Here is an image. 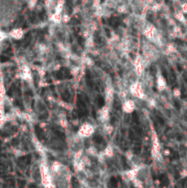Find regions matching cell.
<instances>
[{
    "instance_id": "cb8c5ba5",
    "label": "cell",
    "mask_w": 187,
    "mask_h": 188,
    "mask_svg": "<svg viewBox=\"0 0 187 188\" xmlns=\"http://www.w3.org/2000/svg\"><path fill=\"white\" fill-rule=\"evenodd\" d=\"M87 152H88V154H90V155H95V154H96V150H95V148H94V147H90V148L87 150Z\"/></svg>"
},
{
    "instance_id": "ffe728a7",
    "label": "cell",
    "mask_w": 187,
    "mask_h": 188,
    "mask_svg": "<svg viewBox=\"0 0 187 188\" xmlns=\"http://www.w3.org/2000/svg\"><path fill=\"white\" fill-rule=\"evenodd\" d=\"M82 157H83V151L82 150L75 152V154H74V160L75 161H80L82 159Z\"/></svg>"
},
{
    "instance_id": "44dd1931",
    "label": "cell",
    "mask_w": 187,
    "mask_h": 188,
    "mask_svg": "<svg viewBox=\"0 0 187 188\" xmlns=\"http://www.w3.org/2000/svg\"><path fill=\"white\" fill-rule=\"evenodd\" d=\"M175 50H176V49H175V47H174L173 44H168V46H167V52H168V53L174 52Z\"/></svg>"
},
{
    "instance_id": "4dcf8cb0",
    "label": "cell",
    "mask_w": 187,
    "mask_h": 188,
    "mask_svg": "<svg viewBox=\"0 0 187 188\" xmlns=\"http://www.w3.org/2000/svg\"><path fill=\"white\" fill-rule=\"evenodd\" d=\"M61 125L62 127L66 128V127H67V121H66L65 119H61Z\"/></svg>"
},
{
    "instance_id": "7402d4cb",
    "label": "cell",
    "mask_w": 187,
    "mask_h": 188,
    "mask_svg": "<svg viewBox=\"0 0 187 188\" xmlns=\"http://www.w3.org/2000/svg\"><path fill=\"white\" fill-rule=\"evenodd\" d=\"M6 95V88L4 86L3 83H0V96H5Z\"/></svg>"
},
{
    "instance_id": "d6a6232c",
    "label": "cell",
    "mask_w": 187,
    "mask_h": 188,
    "mask_svg": "<svg viewBox=\"0 0 187 188\" xmlns=\"http://www.w3.org/2000/svg\"><path fill=\"white\" fill-rule=\"evenodd\" d=\"M37 3V0H32L31 3H30V7H34Z\"/></svg>"
},
{
    "instance_id": "d590c367",
    "label": "cell",
    "mask_w": 187,
    "mask_h": 188,
    "mask_svg": "<svg viewBox=\"0 0 187 188\" xmlns=\"http://www.w3.org/2000/svg\"><path fill=\"white\" fill-rule=\"evenodd\" d=\"M89 188H95V187H89Z\"/></svg>"
},
{
    "instance_id": "7a4b0ae2",
    "label": "cell",
    "mask_w": 187,
    "mask_h": 188,
    "mask_svg": "<svg viewBox=\"0 0 187 188\" xmlns=\"http://www.w3.org/2000/svg\"><path fill=\"white\" fill-rule=\"evenodd\" d=\"M130 93L133 96H135L139 99H145L146 98L143 86L139 82H136V83H133V85L130 86Z\"/></svg>"
},
{
    "instance_id": "1f68e13d",
    "label": "cell",
    "mask_w": 187,
    "mask_h": 188,
    "mask_svg": "<svg viewBox=\"0 0 187 188\" xmlns=\"http://www.w3.org/2000/svg\"><path fill=\"white\" fill-rule=\"evenodd\" d=\"M79 71H80V69H79L78 67H76V68H74V69H73V70H72V74H74V75H76V74L79 73Z\"/></svg>"
},
{
    "instance_id": "484cf974",
    "label": "cell",
    "mask_w": 187,
    "mask_h": 188,
    "mask_svg": "<svg viewBox=\"0 0 187 188\" xmlns=\"http://www.w3.org/2000/svg\"><path fill=\"white\" fill-rule=\"evenodd\" d=\"M173 95H174V96H176V97H179L180 96H181V90L179 89V88H174L173 89Z\"/></svg>"
},
{
    "instance_id": "4316f807",
    "label": "cell",
    "mask_w": 187,
    "mask_h": 188,
    "mask_svg": "<svg viewBox=\"0 0 187 188\" xmlns=\"http://www.w3.org/2000/svg\"><path fill=\"white\" fill-rule=\"evenodd\" d=\"M62 21H64V23H67L70 21V17L68 15H64V17H62Z\"/></svg>"
},
{
    "instance_id": "f1b7e54d",
    "label": "cell",
    "mask_w": 187,
    "mask_h": 188,
    "mask_svg": "<svg viewBox=\"0 0 187 188\" xmlns=\"http://www.w3.org/2000/svg\"><path fill=\"white\" fill-rule=\"evenodd\" d=\"M182 11L183 13H186L187 14V3H184L182 5Z\"/></svg>"
},
{
    "instance_id": "8d00e7d4",
    "label": "cell",
    "mask_w": 187,
    "mask_h": 188,
    "mask_svg": "<svg viewBox=\"0 0 187 188\" xmlns=\"http://www.w3.org/2000/svg\"><path fill=\"white\" fill-rule=\"evenodd\" d=\"M0 188H2V187H1V186H0Z\"/></svg>"
},
{
    "instance_id": "277c9868",
    "label": "cell",
    "mask_w": 187,
    "mask_h": 188,
    "mask_svg": "<svg viewBox=\"0 0 187 188\" xmlns=\"http://www.w3.org/2000/svg\"><path fill=\"white\" fill-rule=\"evenodd\" d=\"M135 108H136V105H135L134 101L131 99H128L126 101H124L123 105H122V110L127 114L132 113L135 110Z\"/></svg>"
},
{
    "instance_id": "d6986e66",
    "label": "cell",
    "mask_w": 187,
    "mask_h": 188,
    "mask_svg": "<svg viewBox=\"0 0 187 188\" xmlns=\"http://www.w3.org/2000/svg\"><path fill=\"white\" fill-rule=\"evenodd\" d=\"M7 38H8V35L1 29H0V44H1Z\"/></svg>"
},
{
    "instance_id": "52a82bcc",
    "label": "cell",
    "mask_w": 187,
    "mask_h": 188,
    "mask_svg": "<svg viewBox=\"0 0 187 188\" xmlns=\"http://www.w3.org/2000/svg\"><path fill=\"white\" fill-rule=\"evenodd\" d=\"M134 66H135V70L138 75H141L144 72V62L142 61L140 57H137V59L135 60L134 62Z\"/></svg>"
},
{
    "instance_id": "f546056e",
    "label": "cell",
    "mask_w": 187,
    "mask_h": 188,
    "mask_svg": "<svg viewBox=\"0 0 187 188\" xmlns=\"http://www.w3.org/2000/svg\"><path fill=\"white\" fill-rule=\"evenodd\" d=\"M21 117H23L26 121H30L31 120V118L29 114H23V116H21Z\"/></svg>"
},
{
    "instance_id": "2e32d148",
    "label": "cell",
    "mask_w": 187,
    "mask_h": 188,
    "mask_svg": "<svg viewBox=\"0 0 187 188\" xmlns=\"http://www.w3.org/2000/svg\"><path fill=\"white\" fill-rule=\"evenodd\" d=\"M132 183H133V185H134L135 188H145L144 183H143L140 179H139V178L134 179V180L132 181Z\"/></svg>"
},
{
    "instance_id": "836d02e7",
    "label": "cell",
    "mask_w": 187,
    "mask_h": 188,
    "mask_svg": "<svg viewBox=\"0 0 187 188\" xmlns=\"http://www.w3.org/2000/svg\"><path fill=\"white\" fill-rule=\"evenodd\" d=\"M170 154V151L167 150V151H164V155H169Z\"/></svg>"
},
{
    "instance_id": "7c38bea8",
    "label": "cell",
    "mask_w": 187,
    "mask_h": 188,
    "mask_svg": "<svg viewBox=\"0 0 187 188\" xmlns=\"http://www.w3.org/2000/svg\"><path fill=\"white\" fill-rule=\"evenodd\" d=\"M100 117L103 121H108L109 119V110L108 107H104L100 111Z\"/></svg>"
},
{
    "instance_id": "30bf717a",
    "label": "cell",
    "mask_w": 187,
    "mask_h": 188,
    "mask_svg": "<svg viewBox=\"0 0 187 188\" xmlns=\"http://www.w3.org/2000/svg\"><path fill=\"white\" fill-rule=\"evenodd\" d=\"M166 86H167V82H166V79L161 75H158L157 76V87L160 91H163L166 88Z\"/></svg>"
},
{
    "instance_id": "83f0119b",
    "label": "cell",
    "mask_w": 187,
    "mask_h": 188,
    "mask_svg": "<svg viewBox=\"0 0 187 188\" xmlns=\"http://www.w3.org/2000/svg\"><path fill=\"white\" fill-rule=\"evenodd\" d=\"M180 175H181L182 178H185V177H187V169H184V170H182V171L180 173Z\"/></svg>"
},
{
    "instance_id": "8fae6325",
    "label": "cell",
    "mask_w": 187,
    "mask_h": 188,
    "mask_svg": "<svg viewBox=\"0 0 187 188\" xmlns=\"http://www.w3.org/2000/svg\"><path fill=\"white\" fill-rule=\"evenodd\" d=\"M61 167L62 166H61V164L59 161H53L52 164L50 167V171H51V174H60V172L61 170Z\"/></svg>"
},
{
    "instance_id": "4fadbf2b",
    "label": "cell",
    "mask_w": 187,
    "mask_h": 188,
    "mask_svg": "<svg viewBox=\"0 0 187 188\" xmlns=\"http://www.w3.org/2000/svg\"><path fill=\"white\" fill-rule=\"evenodd\" d=\"M113 97H114V91L111 87L108 86L107 90H106V100H107V102L108 104L111 103L112 100H113Z\"/></svg>"
},
{
    "instance_id": "e575fe53",
    "label": "cell",
    "mask_w": 187,
    "mask_h": 188,
    "mask_svg": "<svg viewBox=\"0 0 187 188\" xmlns=\"http://www.w3.org/2000/svg\"><path fill=\"white\" fill-rule=\"evenodd\" d=\"M132 158V154L130 152H128V159H131Z\"/></svg>"
},
{
    "instance_id": "ac0fdd59",
    "label": "cell",
    "mask_w": 187,
    "mask_h": 188,
    "mask_svg": "<svg viewBox=\"0 0 187 188\" xmlns=\"http://www.w3.org/2000/svg\"><path fill=\"white\" fill-rule=\"evenodd\" d=\"M175 17L179 20V21H181V22H184L185 21V17L183 16V13H182V12H177L175 14Z\"/></svg>"
},
{
    "instance_id": "9a60e30c",
    "label": "cell",
    "mask_w": 187,
    "mask_h": 188,
    "mask_svg": "<svg viewBox=\"0 0 187 188\" xmlns=\"http://www.w3.org/2000/svg\"><path fill=\"white\" fill-rule=\"evenodd\" d=\"M51 20H52V22H54L55 24L61 23V20H62V17H61V13L55 12V13L51 16Z\"/></svg>"
},
{
    "instance_id": "3957f363",
    "label": "cell",
    "mask_w": 187,
    "mask_h": 188,
    "mask_svg": "<svg viewBox=\"0 0 187 188\" xmlns=\"http://www.w3.org/2000/svg\"><path fill=\"white\" fill-rule=\"evenodd\" d=\"M95 133V128L89 123H84L80 127L78 131V136L81 138H89Z\"/></svg>"
},
{
    "instance_id": "e0dca14e",
    "label": "cell",
    "mask_w": 187,
    "mask_h": 188,
    "mask_svg": "<svg viewBox=\"0 0 187 188\" xmlns=\"http://www.w3.org/2000/svg\"><path fill=\"white\" fill-rule=\"evenodd\" d=\"M64 0H59V2L57 4V7H56V11L55 12L61 13V10H62V8H64Z\"/></svg>"
},
{
    "instance_id": "ba28073f",
    "label": "cell",
    "mask_w": 187,
    "mask_h": 188,
    "mask_svg": "<svg viewBox=\"0 0 187 188\" xmlns=\"http://www.w3.org/2000/svg\"><path fill=\"white\" fill-rule=\"evenodd\" d=\"M22 78L27 82H32V73L30 68L28 65H24L22 67V73H21Z\"/></svg>"
},
{
    "instance_id": "5b68a950",
    "label": "cell",
    "mask_w": 187,
    "mask_h": 188,
    "mask_svg": "<svg viewBox=\"0 0 187 188\" xmlns=\"http://www.w3.org/2000/svg\"><path fill=\"white\" fill-rule=\"evenodd\" d=\"M139 173V168L137 166H135V167H133L132 169H130V170H129V171H127L126 173H125V175H126V177L129 181L132 182L134 179L138 178Z\"/></svg>"
},
{
    "instance_id": "6da1fadb",
    "label": "cell",
    "mask_w": 187,
    "mask_h": 188,
    "mask_svg": "<svg viewBox=\"0 0 187 188\" xmlns=\"http://www.w3.org/2000/svg\"><path fill=\"white\" fill-rule=\"evenodd\" d=\"M151 155L156 160H161V145L160 140L158 139L157 134L153 131L152 135V150H151Z\"/></svg>"
},
{
    "instance_id": "603a6c76",
    "label": "cell",
    "mask_w": 187,
    "mask_h": 188,
    "mask_svg": "<svg viewBox=\"0 0 187 188\" xmlns=\"http://www.w3.org/2000/svg\"><path fill=\"white\" fill-rule=\"evenodd\" d=\"M93 37H88L86 39V45L88 47H93L94 46V42H93Z\"/></svg>"
},
{
    "instance_id": "5bb4252c",
    "label": "cell",
    "mask_w": 187,
    "mask_h": 188,
    "mask_svg": "<svg viewBox=\"0 0 187 188\" xmlns=\"http://www.w3.org/2000/svg\"><path fill=\"white\" fill-rule=\"evenodd\" d=\"M103 155L106 156L108 158H111L114 156V150H113V147L112 146H108V147L104 150L103 152Z\"/></svg>"
},
{
    "instance_id": "d4e9b609",
    "label": "cell",
    "mask_w": 187,
    "mask_h": 188,
    "mask_svg": "<svg viewBox=\"0 0 187 188\" xmlns=\"http://www.w3.org/2000/svg\"><path fill=\"white\" fill-rule=\"evenodd\" d=\"M105 130H106L107 133L109 134V133H111L113 131V127L110 126V125H106V126H105Z\"/></svg>"
},
{
    "instance_id": "9c48e42d",
    "label": "cell",
    "mask_w": 187,
    "mask_h": 188,
    "mask_svg": "<svg viewBox=\"0 0 187 188\" xmlns=\"http://www.w3.org/2000/svg\"><path fill=\"white\" fill-rule=\"evenodd\" d=\"M156 34V30L153 26H148L146 29L144 30V35L147 39H149L150 40H152L155 38Z\"/></svg>"
},
{
    "instance_id": "8992f818",
    "label": "cell",
    "mask_w": 187,
    "mask_h": 188,
    "mask_svg": "<svg viewBox=\"0 0 187 188\" xmlns=\"http://www.w3.org/2000/svg\"><path fill=\"white\" fill-rule=\"evenodd\" d=\"M8 35L14 39H21L24 36V30L21 28H15L10 30Z\"/></svg>"
}]
</instances>
